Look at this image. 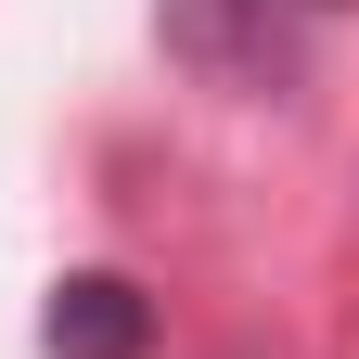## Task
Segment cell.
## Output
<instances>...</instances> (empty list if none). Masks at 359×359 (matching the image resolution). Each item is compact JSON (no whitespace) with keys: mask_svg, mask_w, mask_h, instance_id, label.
<instances>
[{"mask_svg":"<svg viewBox=\"0 0 359 359\" xmlns=\"http://www.w3.org/2000/svg\"><path fill=\"white\" fill-rule=\"evenodd\" d=\"M167 52L231 90H283L308 65V0H167Z\"/></svg>","mask_w":359,"mask_h":359,"instance_id":"cell-1","label":"cell"},{"mask_svg":"<svg viewBox=\"0 0 359 359\" xmlns=\"http://www.w3.org/2000/svg\"><path fill=\"white\" fill-rule=\"evenodd\" d=\"M39 346L52 359H142L154 346V295L116 283V269H77V283H52V308H39Z\"/></svg>","mask_w":359,"mask_h":359,"instance_id":"cell-2","label":"cell"},{"mask_svg":"<svg viewBox=\"0 0 359 359\" xmlns=\"http://www.w3.org/2000/svg\"><path fill=\"white\" fill-rule=\"evenodd\" d=\"M308 13H346V0H308Z\"/></svg>","mask_w":359,"mask_h":359,"instance_id":"cell-3","label":"cell"}]
</instances>
